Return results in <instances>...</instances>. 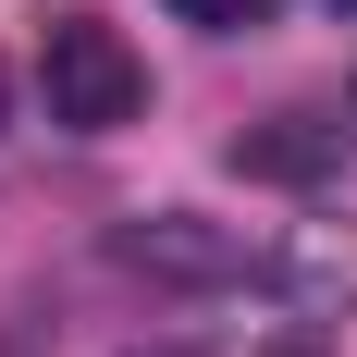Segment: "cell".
Instances as JSON below:
<instances>
[{
	"label": "cell",
	"mask_w": 357,
	"mask_h": 357,
	"mask_svg": "<svg viewBox=\"0 0 357 357\" xmlns=\"http://www.w3.org/2000/svg\"><path fill=\"white\" fill-rule=\"evenodd\" d=\"M37 86H50V123H62V136H123L148 111V62L123 50V25H99V13H62V25L37 37Z\"/></svg>",
	"instance_id": "obj_1"
},
{
	"label": "cell",
	"mask_w": 357,
	"mask_h": 357,
	"mask_svg": "<svg viewBox=\"0 0 357 357\" xmlns=\"http://www.w3.org/2000/svg\"><path fill=\"white\" fill-rule=\"evenodd\" d=\"M123 271H148V284H259V271H271V247H259L247 222L148 210V222H123Z\"/></svg>",
	"instance_id": "obj_2"
},
{
	"label": "cell",
	"mask_w": 357,
	"mask_h": 357,
	"mask_svg": "<svg viewBox=\"0 0 357 357\" xmlns=\"http://www.w3.org/2000/svg\"><path fill=\"white\" fill-rule=\"evenodd\" d=\"M234 173H259V185H321V173H333V136H321V123H259V136H234Z\"/></svg>",
	"instance_id": "obj_3"
},
{
	"label": "cell",
	"mask_w": 357,
	"mask_h": 357,
	"mask_svg": "<svg viewBox=\"0 0 357 357\" xmlns=\"http://www.w3.org/2000/svg\"><path fill=\"white\" fill-rule=\"evenodd\" d=\"M185 25H210V37H247V25H271V13H284V0H173Z\"/></svg>",
	"instance_id": "obj_4"
},
{
	"label": "cell",
	"mask_w": 357,
	"mask_h": 357,
	"mask_svg": "<svg viewBox=\"0 0 357 357\" xmlns=\"http://www.w3.org/2000/svg\"><path fill=\"white\" fill-rule=\"evenodd\" d=\"M136 357H197V345H136Z\"/></svg>",
	"instance_id": "obj_5"
},
{
	"label": "cell",
	"mask_w": 357,
	"mask_h": 357,
	"mask_svg": "<svg viewBox=\"0 0 357 357\" xmlns=\"http://www.w3.org/2000/svg\"><path fill=\"white\" fill-rule=\"evenodd\" d=\"M333 13H357V0H333Z\"/></svg>",
	"instance_id": "obj_6"
},
{
	"label": "cell",
	"mask_w": 357,
	"mask_h": 357,
	"mask_svg": "<svg viewBox=\"0 0 357 357\" xmlns=\"http://www.w3.org/2000/svg\"><path fill=\"white\" fill-rule=\"evenodd\" d=\"M0 111H13V86H0Z\"/></svg>",
	"instance_id": "obj_7"
},
{
	"label": "cell",
	"mask_w": 357,
	"mask_h": 357,
	"mask_svg": "<svg viewBox=\"0 0 357 357\" xmlns=\"http://www.w3.org/2000/svg\"><path fill=\"white\" fill-rule=\"evenodd\" d=\"M284 357H308V345H284Z\"/></svg>",
	"instance_id": "obj_8"
}]
</instances>
